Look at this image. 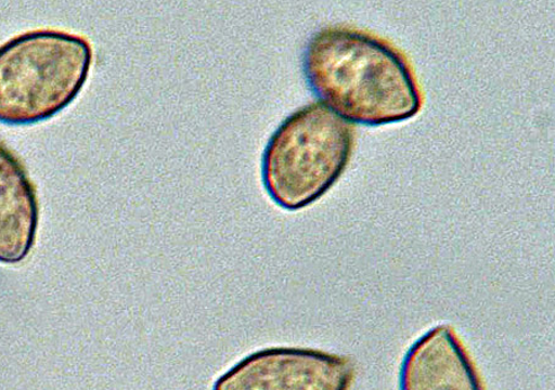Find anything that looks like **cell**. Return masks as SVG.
Segmentation results:
<instances>
[{
	"label": "cell",
	"instance_id": "277c9868",
	"mask_svg": "<svg viewBox=\"0 0 555 390\" xmlns=\"http://www.w3.org/2000/svg\"><path fill=\"white\" fill-rule=\"evenodd\" d=\"M356 367L343 354L306 348H268L248 354L212 390H349Z\"/></svg>",
	"mask_w": 555,
	"mask_h": 390
},
{
	"label": "cell",
	"instance_id": "8992f818",
	"mask_svg": "<svg viewBox=\"0 0 555 390\" xmlns=\"http://www.w3.org/2000/svg\"><path fill=\"white\" fill-rule=\"evenodd\" d=\"M38 193L21 158L0 141V263L28 259L38 235Z\"/></svg>",
	"mask_w": 555,
	"mask_h": 390
},
{
	"label": "cell",
	"instance_id": "5b68a950",
	"mask_svg": "<svg viewBox=\"0 0 555 390\" xmlns=\"http://www.w3.org/2000/svg\"><path fill=\"white\" fill-rule=\"evenodd\" d=\"M399 390H487L467 346L449 324L431 327L402 360Z\"/></svg>",
	"mask_w": 555,
	"mask_h": 390
},
{
	"label": "cell",
	"instance_id": "7a4b0ae2",
	"mask_svg": "<svg viewBox=\"0 0 555 390\" xmlns=\"http://www.w3.org/2000/svg\"><path fill=\"white\" fill-rule=\"evenodd\" d=\"M80 35L41 29L0 47V122L33 126L49 120L82 92L93 64Z\"/></svg>",
	"mask_w": 555,
	"mask_h": 390
},
{
	"label": "cell",
	"instance_id": "6da1fadb",
	"mask_svg": "<svg viewBox=\"0 0 555 390\" xmlns=\"http://www.w3.org/2000/svg\"><path fill=\"white\" fill-rule=\"evenodd\" d=\"M307 83L345 120L380 127L416 117L423 92L405 53L373 32L326 26L302 55Z\"/></svg>",
	"mask_w": 555,
	"mask_h": 390
},
{
	"label": "cell",
	"instance_id": "3957f363",
	"mask_svg": "<svg viewBox=\"0 0 555 390\" xmlns=\"http://www.w3.org/2000/svg\"><path fill=\"white\" fill-rule=\"evenodd\" d=\"M354 129L320 102L294 112L274 131L262 157V181L271 199L297 211L320 200L351 161Z\"/></svg>",
	"mask_w": 555,
	"mask_h": 390
}]
</instances>
